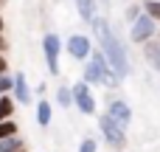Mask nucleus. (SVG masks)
Wrapping results in <instances>:
<instances>
[{
	"label": "nucleus",
	"instance_id": "nucleus-20",
	"mask_svg": "<svg viewBox=\"0 0 160 152\" xmlns=\"http://www.w3.org/2000/svg\"><path fill=\"white\" fill-rule=\"evenodd\" d=\"M138 14H141V6H129V8H127V20H129V23L138 20Z\"/></svg>",
	"mask_w": 160,
	"mask_h": 152
},
{
	"label": "nucleus",
	"instance_id": "nucleus-15",
	"mask_svg": "<svg viewBox=\"0 0 160 152\" xmlns=\"http://www.w3.org/2000/svg\"><path fill=\"white\" fill-rule=\"evenodd\" d=\"M17 133H20V127H17V121H14V118L0 121V141H3V138H11V135H17Z\"/></svg>",
	"mask_w": 160,
	"mask_h": 152
},
{
	"label": "nucleus",
	"instance_id": "nucleus-12",
	"mask_svg": "<svg viewBox=\"0 0 160 152\" xmlns=\"http://www.w3.org/2000/svg\"><path fill=\"white\" fill-rule=\"evenodd\" d=\"M51 118H53V110H51V102H39L37 104V124L39 127H51Z\"/></svg>",
	"mask_w": 160,
	"mask_h": 152
},
{
	"label": "nucleus",
	"instance_id": "nucleus-9",
	"mask_svg": "<svg viewBox=\"0 0 160 152\" xmlns=\"http://www.w3.org/2000/svg\"><path fill=\"white\" fill-rule=\"evenodd\" d=\"M11 90H14V102H20V104H28V102H31V87H28L25 73H14Z\"/></svg>",
	"mask_w": 160,
	"mask_h": 152
},
{
	"label": "nucleus",
	"instance_id": "nucleus-23",
	"mask_svg": "<svg viewBox=\"0 0 160 152\" xmlns=\"http://www.w3.org/2000/svg\"><path fill=\"white\" fill-rule=\"evenodd\" d=\"M3 28H6V20H3V14H0V31H3Z\"/></svg>",
	"mask_w": 160,
	"mask_h": 152
},
{
	"label": "nucleus",
	"instance_id": "nucleus-18",
	"mask_svg": "<svg viewBox=\"0 0 160 152\" xmlns=\"http://www.w3.org/2000/svg\"><path fill=\"white\" fill-rule=\"evenodd\" d=\"M11 85H14V76H8V73H0V96H8Z\"/></svg>",
	"mask_w": 160,
	"mask_h": 152
},
{
	"label": "nucleus",
	"instance_id": "nucleus-2",
	"mask_svg": "<svg viewBox=\"0 0 160 152\" xmlns=\"http://www.w3.org/2000/svg\"><path fill=\"white\" fill-rule=\"evenodd\" d=\"M87 87L90 85H107V87H115L121 79L112 73V68L107 65V59H104V54L101 51H96V54H90L87 56V65H84V79H82Z\"/></svg>",
	"mask_w": 160,
	"mask_h": 152
},
{
	"label": "nucleus",
	"instance_id": "nucleus-10",
	"mask_svg": "<svg viewBox=\"0 0 160 152\" xmlns=\"http://www.w3.org/2000/svg\"><path fill=\"white\" fill-rule=\"evenodd\" d=\"M143 59L152 71H160V39H149L143 42Z\"/></svg>",
	"mask_w": 160,
	"mask_h": 152
},
{
	"label": "nucleus",
	"instance_id": "nucleus-24",
	"mask_svg": "<svg viewBox=\"0 0 160 152\" xmlns=\"http://www.w3.org/2000/svg\"><path fill=\"white\" fill-rule=\"evenodd\" d=\"M101 3H104V6H107V3H110V0H101Z\"/></svg>",
	"mask_w": 160,
	"mask_h": 152
},
{
	"label": "nucleus",
	"instance_id": "nucleus-11",
	"mask_svg": "<svg viewBox=\"0 0 160 152\" xmlns=\"http://www.w3.org/2000/svg\"><path fill=\"white\" fill-rule=\"evenodd\" d=\"M76 8H79V17L84 23H93L96 20V0H73Z\"/></svg>",
	"mask_w": 160,
	"mask_h": 152
},
{
	"label": "nucleus",
	"instance_id": "nucleus-7",
	"mask_svg": "<svg viewBox=\"0 0 160 152\" xmlns=\"http://www.w3.org/2000/svg\"><path fill=\"white\" fill-rule=\"evenodd\" d=\"M68 54H70V59H76V62H87V56L93 54L90 37H87V34H70V37H68Z\"/></svg>",
	"mask_w": 160,
	"mask_h": 152
},
{
	"label": "nucleus",
	"instance_id": "nucleus-5",
	"mask_svg": "<svg viewBox=\"0 0 160 152\" xmlns=\"http://www.w3.org/2000/svg\"><path fill=\"white\" fill-rule=\"evenodd\" d=\"M70 102H73L84 116H96V96H93V90H90L84 82H76V85L70 87Z\"/></svg>",
	"mask_w": 160,
	"mask_h": 152
},
{
	"label": "nucleus",
	"instance_id": "nucleus-16",
	"mask_svg": "<svg viewBox=\"0 0 160 152\" xmlns=\"http://www.w3.org/2000/svg\"><path fill=\"white\" fill-rule=\"evenodd\" d=\"M143 14L152 17L155 23H160V0H146L143 3Z\"/></svg>",
	"mask_w": 160,
	"mask_h": 152
},
{
	"label": "nucleus",
	"instance_id": "nucleus-14",
	"mask_svg": "<svg viewBox=\"0 0 160 152\" xmlns=\"http://www.w3.org/2000/svg\"><path fill=\"white\" fill-rule=\"evenodd\" d=\"M20 149H25V144H22L20 135H11V138L0 141V152H20Z\"/></svg>",
	"mask_w": 160,
	"mask_h": 152
},
{
	"label": "nucleus",
	"instance_id": "nucleus-17",
	"mask_svg": "<svg viewBox=\"0 0 160 152\" xmlns=\"http://www.w3.org/2000/svg\"><path fill=\"white\" fill-rule=\"evenodd\" d=\"M56 102H59L62 107H70V104H73V102H70V87H68V85H59V87H56Z\"/></svg>",
	"mask_w": 160,
	"mask_h": 152
},
{
	"label": "nucleus",
	"instance_id": "nucleus-8",
	"mask_svg": "<svg viewBox=\"0 0 160 152\" xmlns=\"http://www.w3.org/2000/svg\"><path fill=\"white\" fill-rule=\"evenodd\" d=\"M107 118H112L118 127H129L132 124V110H129V104L124 102V99H110L107 102V113H104Z\"/></svg>",
	"mask_w": 160,
	"mask_h": 152
},
{
	"label": "nucleus",
	"instance_id": "nucleus-4",
	"mask_svg": "<svg viewBox=\"0 0 160 152\" xmlns=\"http://www.w3.org/2000/svg\"><path fill=\"white\" fill-rule=\"evenodd\" d=\"M42 54H45V65L51 71V76L59 73V54H62V39L59 34H45L42 37Z\"/></svg>",
	"mask_w": 160,
	"mask_h": 152
},
{
	"label": "nucleus",
	"instance_id": "nucleus-22",
	"mask_svg": "<svg viewBox=\"0 0 160 152\" xmlns=\"http://www.w3.org/2000/svg\"><path fill=\"white\" fill-rule=\"evenodd\" d=\"M6 51H8V39H6L3 31H0V54H6Z\"/></svg>",
	"mask_w": 160,
	"mask_h": 152
},
{
	"label": "nucleus",
	"instance_id": "nucleus-26",
	"mask_svg": "<svg viewBox=\"0 0 160 152\" xmlns=\"http://www.w3.org/2000/svg\"><path fill=\"white\" fill-rule=\"evenodd\" d=\"M158 39H160V34H158Z\"/></svg>",
	"mask_w": 160,
	"mask_h": 152
},
{
	"label": "nucleus",
	"instance_id": "nucleus-6",
	"mask_svg": "<svg viewBox=\"0 0 160 152\" xmlns=\"http://www.w3.org/2000/svg\"><path fill=\"white\" fill-rule=\"evenodd\" d=\"M155 34H158V28H155V20L152 17H146V14H138V20H132V28H129V39L132 42H149V39H155Z\"/></svg>",
	"mask_w": 160,
	"mask_h": 152
},
{
	"label": "nucleus",
	"instance_id": "nucleus-3",
	"mask_svg": "<svg viewBox=\"0 0 160 152\" xmlns=\"http://www.w3.org/2000/svg\"><path fill=\"white\" fill-rule=\"evenodd\" d=\"M98 130H101L104 141L110 144V149H115V152L127 149V130H124V127H118L112 118H107V116H98Z\"/></svg>",
	"mask_w": 160,
	"mask_h": 152
},
{
	"label": "nucleus",
	"instance_id": "nucleus-19",
	"mask_svg": "<svg viewBox=\"0 0 160 152\" xmlns=\"http://www.w3.org/2000/svg\"><path fill=\"white\" fill-rule=\"evenodd\" d=\"M79 152H98V144H96V138H84V141L79 144Z\"/></svg>",
	"mask_w": 160,
	"mask_h": 152
},
{
	"label": "nucleus",
	"instance_id": "nucleus-1",
	"mask_svg": "<svg viewBox=\"0 0 160 152\" xmlns=\"http://www.w3.org/2000/svg\"><path fill=\"white\" fill-rule=\"evenodd\" d=\"M93 31H96V39H98V51L104 54V59H107V65L112 68V73L118 76V79H127L129 73H132V62H129V51H127V45L118 39V34L112 31V25L104 20V17H96L93 23Z\"/></svg>",
	"mask_w": 160,
	"mask_h": 152
},
{
	"label": "nucleus",
	"instance_id": "nucleus-13",
	"mask_svg": "<svg viewBox=\"0 0 160 152\" xmlns=\"http://www.w3.org/2000/svg\"><path fill=\"white\" fill-rule=\"evenodd\" d=\"M14 110H17L14 99H11V96H0V121H8V118L14 116Z\"/></svg>",
	"mask_w": 160,
	"mask_h": 152
},
{
	"label": "nucleus",
	"instance_id": "nucleus-21",
	"mask_svg": "<svg viewBox=\"0 0 160 152\" xmlns=\"http://www.w3.org/2000/svg\"><path fill=\"white\" fill-rule=\"evenodd\" d=\"M0 73H8V59H6V54H0Z\"/></svg>",
	"mask_w": 160,
	"mask_h": 152
},
{
	"label": "nucleus",
	"instance_id": "nucleus-25",
	"mask_svg": "<svg viewBox=\"0 0 160 152\" xmlns=\"http://www.w3.org/2000/svg\"><path fill=\"white\" fill-rule=\"evenodd\" d=\"M20 152H28V149H20Z\"/></svg>",
	"mask_w": 160,
	"mask_h": 152
}]
</instances>
